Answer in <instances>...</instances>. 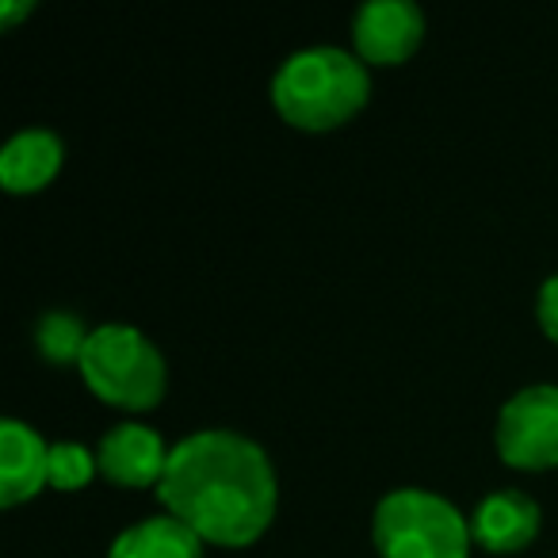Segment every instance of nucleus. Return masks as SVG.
Listing matches in <instances>:
<instances>
[{"label": "nucleus", "instance_id": "nucleus-7", "mask_svg": "<svg viewBox=\"0 0 558 558\" xmlns=\"http://www.w3.org/2000/svg\"><path fill=\"white\" fill-rule=\"evenodd\" d=\"M172 448L142 421H123V425L108 428L96 444V463L100 474L111 486L123 489H149L161 486L165 471H169Z\"/></svg>", "mask_w": 558, "mask_h": 558}, {"label": "nucleus", "instance_id": "nucleus-2", "mask_svg": "<svg viewBox=\"0 0 558 558\" xmlns=\"http://www.w3.org/2000/svg\"><path fill=\"white\" fill-rule=\"evenodd\" d=\"M268 93L288 126L326 134L367 108L372 70L344 47H306L279 65Z\"/></svg>", "mask_w": 558, "mask_h": 558}, {"label": "nucleus", "instance_id": "nucleus-10", "mask_svg": "<svg viewBox=\"0 0 558 558\" xmlns=\"http://www.w3.org/2000/svg\"><path fill=\"white\" fill-rule=\"evenodd\" d=\"M65 142L50 126H24L0 149V187L9 195H35L62 172Z\"/></svg>", "mask_w": 558, "mask_h": 558}, {"label": "nucleus", "instance_id": "nucleus-3", "mask_svg": "<svg viewBox=\"0 0 558 558\" xmlns=\"http://www.w3.org/2000/svg\"><path fill=\"white\" fill-rule=\"evenodd\" d=\"M77 372L104 405L126 413L157 410L169 390V364L161 349L142 329L123 326V322L93 329Z\"/></svg>", "mask_w": 558, "mask_h": 558}, {"label": "nucleus", "instance_id": "nucleus-12", "mask_svg": "<svg viewBox=\"0 0 558 558\" xmlns=\"http://www.w3.org/2000/svg\"><path fill=\"white\" fill-rule=\"evenodd\" d=\"M93 329H85V322L70 311H50L35 326V344L50 364H81V352H85Z\"/></svg>", "mask_w": 558, "mask_h": 558}, {"label": "nucleus", "instance_id": "nucleus-1", "mask_svg": "<svg viewBox=\"0 0 558 558\" xmlns=\"http://www.w3.org/2000/svg\"><path fill=\"white\" fill-rule=\"evenodd\" d=\"M165 512L210 547L256 543L279 512V478L268 451L233 428H199L172 448L157 486Z\"/></svg>", "mask_w": 558, "mask_h": 558}, {"label": "nucleus", "instance_id": "nucleus-14", "mask_svg": "<svg viewBox=\"0 0 558 558\" xmlns=\"http://www.w3.org/2000/svg\"><path fill=\"white\" fill-rule=\"evenodd\" d=\"M535 318H539L543 337H547L550 344H558V271L539 283V295H535Z\"/></svg>", "mask_w": 558, "mask_h": 558}, {"label": "nucleus", "instance_id": "nucleus-9", "mask_svg": "<svg viewBox=\"0 0 558 558\" xmlns=\"http://www.w3.org/2000/svg\"><path fill=\"white\" fill-rule=\"evenodd\" d=\"M543 512L524 489H494L471 512V539L489 555H517L539 535Z\"/></svg>", "mask_w": 558, "mask_h": 558}, {"label": "nucleus", "instance_id": "nucleus-8", "mask_svg": "<svg viewBox=\"0 0 558 558\" xmlns=\"http://www.w3.org/2000/svg\"><path fill=\"white\" fill-rule=\"evenodd\" d=\"M50 486V444L39 428L20 417L0 421V505H16L39 497Z\"/></svg>", "mask_w": 558, "mask_h": 558}, {"label": "nucleus", "instance_id": "nucleus-11", "mask_svg": "<svg viewBox=\"0 0 558 558\" xmlns=\"http://www.w3.org/2000/svg\"><path fill=\"white\" fill-rule=\"evenodd\" d=\"M108 558H207V543L184 520L157 512V517L123 527L111 539Z\"/></svg>", "mask_w": 558, "mask_h": 558}, {"label": "nucleus", "instance_id": "nucleus-5", "mask_svg": "<svg viewBox=\"0 0 558 558\" xmlns=\"http://www.w3.org/2000/svg\"><path fill=\"white\" fill-rule=\"evenodd\" d=\"M494 448L517 471H555L558 466V387L532 383L505 398L497 413Z\"/></svg>", "mask_w": 558, "mask_h": 558}, {"label": "nucleus", "instance_id": "nucleus-13", "mask_svg": "<svg viewBox=\"0 0 558 558\" xmlns=\"http://www.w3.org/2000/svg\"><path fill=\"white\" fill-rule=\"evenodd\" d=\"M100 474V463H96V451H88L85 444H50V486L62 489V494H77L88 482Z\"/></svg>", "mask_w": 558, "mask_h": 558}, {"label": "nucleus", "instance_id": "nucleus-6", "mask_svg": "<svg viewBox=\"0 0 558 558\" xmlns=\"http://www.w3.org/2000/svg\"><path fill=\"white\" fill-rule=\"evenodd\" d=\"M425 12L413 0H367L352 16V54L372 65H405L425 43Z\"/></svg>", "mask_w": 558, "mask_h": 558}, {"label": "nucleus", "instance_id": "nucleus-4", "mask_svg": "<svg viewBox=\"0 0 558 558\" xmlns=\"http://www.w3.org/2000/svg\"><path fill=\"white\" fill-rule=\"evenodd\" d=\"M372 543L379 558H471V517L436 489L402 486L375 505Z\"/></svg>", "mask_w": 558, "mask_h": 558}, {"label": "nucleus", "instance_id": "nucleus-15", "mask_svg": "<svg viewBox=\"0 0 558 558\" xmlns=\"http://www.w3.org/2000/svg\"><path fill=\"white\" fill-rule=\"evenodd\" d=\"M32 12H35V0H4V4H0V27L12 32V27L24 16H32Z\"/></svg>", "mask_w": 558, "mask_h": 558}]
</instances>
